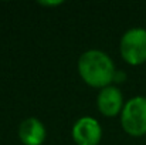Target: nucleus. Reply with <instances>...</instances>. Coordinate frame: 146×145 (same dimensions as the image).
<instances>
[{"label":"nucleus","mask_w":146,"mask_h":145,"mask_svg":"<svg viewBox=\"0 0 146 145\" xmlns=\"http://www.w3.org/2000/svg\"><path fill=\"white\" fill-rule=\"evenodd\" d=\"M121 54L132 65L146 61V30L131 29L121 39Z\"/></svg>","instance_id":"7ed1b4c3"},{"label":"nucleus","mask_w":146,"mask_h":145,"mask_svg":"<svg viewBox=\"0 0 146 145\" xmlns=\"http://www.w3.org/2000/svg\"><path fill=\"white\" fill-rule=\"evenodd\" d=\"M41 4L43 6H58V4H61V1H54V3H51V1H41Z\"/></svg>","instance_id":"0eeeda50"},{"label":"nucleus","mask_w":146,"mask_h":145,"mask_svg":"<svg viewBox=\"0 0 146 145\" xmlns=\"http://www.w3.org/2000/svg\"><path fill=\"white\" fill-rule=\"evenodd\" d=\"M101 137V125L92 117H82L72 127V138L78 145H98Z\"/></svg>","instance_id":"20e7f679"},{"label":"nucleus","mask_w":146,"mask_h":145,"mask_svg":"<svg viewBox=\"0 0 146 145\" xmlns=\"http://www.w3.org/2000/svg\"><path fill=\"white\" fill-rule=\"evenodd\" d=\"M123 98L116 87H105L98 96V108L105 117H115L122 108Z\"/></svg>","instance_id":"423d86ee"},{"label":"nucleus","mask_w":146,"mask_h":145,"mask_svg":"<svg viewBox=\"0 0 146 145\" xmlns=\"http://www.w3.org/2000/svg\"><path fill=\"white\" fill-rule=\"evenodd\" d=\"M46 128L37 118H27L20 124L19 137L24 145H41L46 140Z\"/></svg>","instance_id":"39448f33"},{"label":"nucleus","mask_w":146,"mask_h":145,"mask_svg":"<svg viewBox=\"0 0 146 145\" xmlns=\"http://www.w3.org/2000/svg\"><path fill=\"white\" fill-rule=\"evenodd\" d=\"M78 71L87 84L98 88H105L116 74L109 55L99 50H90L80 57Z\"/></svg>","instance_id":"f257e3e1"},{"label":"nucleus","mask_w":146,"mask_h":145,"mask_svg":"<svg viewBox=\"0 0 146 145\" xmlns=\"http://www.w3.org/2000/svg\"><path fill=\"white\" fill-rule=\"evenodd\" d=\"M122 128L132 137L146 134V97L131 98L122 108Z\"/></svg>","instance_id":"f03ea898"}]
</instances>
